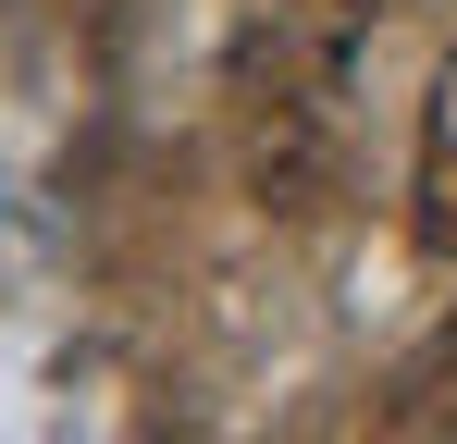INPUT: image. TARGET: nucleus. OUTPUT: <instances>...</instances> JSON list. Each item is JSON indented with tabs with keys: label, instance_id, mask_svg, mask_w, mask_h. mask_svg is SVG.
Instances as JSON below:
<instances>
[{
	"label": "nucleus",
	"instance_id": "f03ea898",
	"mask_svg": "<svg viewBox=\"0 0 457 444\" xmlns=\"http://www.w3.org/2000/svg\"><path fill=\"white\" fill-rule=\"evenodd\" d=\"M408 234H420V259H457V50L433 74V99H420V173H408Z\"/></svg>",
	"mask_w": 457,
	"mask_h": 444
},
{
	"label": "nucleus",
	"instance_id": "f257e3e1",
	"mask_svg": "<svg viewBox=\"0 0 457 444\" xmlns=\"http://www.w3.org/2000/svg\"><path fill=\"white\" fill-rule=\"evenodd\" d=\"M247 185L272 210L334 185V37H272V74L247 86Z\"/></svg>",
	"mask_w": 457,
	"mask_h": 444
}]
</instances>
